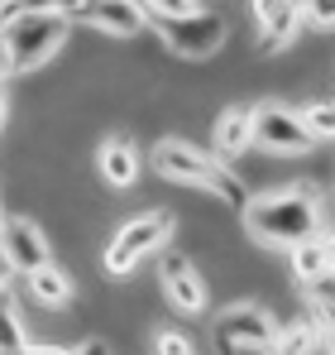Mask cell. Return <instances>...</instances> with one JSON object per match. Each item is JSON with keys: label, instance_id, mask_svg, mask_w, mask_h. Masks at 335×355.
Masks as SVG:
<instances>
[{"label": "cell", "instance_id": "cell-13", "mask_svg": "<svg viewBox=\"0 0 335 355\" xmlns=\"http://www.w3.org/2000/svg\"><path fill=\"white\" fill-rule=\"evenodd\" d=\"M249 149H254V139H249V106H244V101L221 106L216 120H211V159L235 164V159H244Z\"/></svg>", "mask_w": 335, "mask_h": 355}, {"label": "cell", "instance_id": "cell-21", "mask_svg": "<svg viewBox=\"0 0 335 355\" xmlns=\"http://www.w3.org/2000/svg\"><path fill=\"white\" fill-rule=\"evenodd\" d=\"M19 355H72V346H48V341H29Z\"/></svg>", "mask_w": 335, "mask_h": 355}, {"label": "cell", "instance_id": "cell-16", "mask_svg": "<svg viewBox=\"0 0 335 355\" xmlns=\"http://www.w3.org/2000/svg\"><path fill=\"white\" fill-rule=\"evenodd\" d=\"M34 336H29V322L19 312V297L10 293V284L0 288V351H24Z\"/></svg>", "mask_w": 335, "mask_h": 355}, {"label": "cell", "instance_id": "cell-11", "mask_svg": "<svg viewBox=\"0 0 335 355\" xmlns=\"http://www.w3.org/2000/svg\"><path fill=\"white\" fill-rule=\"evenodd\" d=\"M139 168H144L139 144H134L125 130H106L101 144H96V178H101L111 192H129V187L139 182Z\"/></svg>", "mask_w": 335, "mask_h": 355}, {"label": "cell", "instance_id": "cell-3", "mask_svg": "<svg viewBox=\"0 0 335 355\" xmlns=\"http://www.w3.org/2000/svg\"><path fill=\"white\" fill-rule=\"evenodd\" d=\"M67 44H72V19H62V15H10V19H0L5 77L44 72Z\"/></svg>", "mask_w": 335, "mask_h": 355}, {"label": "cell", "instance_id": "cell-18", "mask_svg": "<svg viewBox=\"0 0 335 355\" xmlns=\"http://www.w3.org/2000/svg\"><path fill=\"white\" fill-rule=\"evenodd\" d=\"M149 351L154 355H197V346H192V336L182 327L159 322V327H149Z\"/></svg>", "mask_w": 335, "mask_h": 355}, {"label": "cell", "instance_id": "cell-27", "mask_svg": "<svg viewBox=\"0 0 335 355\" xmlns=\"http://www.w3.org/2000/svg\"><path fill=\"white\" fill-rule=\"evenodd\" d=\"M0 216H5V207H0Z\"/></svg>", "mask_w": 335, "mask_h": 355}, {"label": "cell", "instance_id": "cell-6", "mask_svg": "<svg viewBox=\"0 0 335 355\" xmlns=\"http://www.w3.org/2000/svg\"><path fill=\"white\" fill-rule=\"evenodd\" d=\"M163 49L177 62H216L230 49V15L221 10H192L182 19H154Z\"/></svg>", "mask_w": 335, "mask_h": 355}, {"label": "cell", "instance_id": "cell-12", "mask_svg": "<svg viewBox=\"0 0 335 355\" xmlns=\"http://www.w3.org/2000/svg\"><path fill=\"white\" fill-rule=\"evenodd\" d=\"M254 5V19H259V53L264 58H278L287 53L292 44H297V34H302V15L297 10H287L282 0H249Z\"/></svg>", "mask_w": 335, "mask_h": 355}, {"label": "cell", "instance_id": "cell-23", "mask_svg": "<svg viewBox=\"0 0 335 355\" xmlns=\"http://www.w3.org/2000/svg\"><path fill=\"white\" fill-rule=\"evenodd\" d=\"M282 5H287V10H297V15L307 10V0H282Z\"/></svg>", "mask_w": 335, "mask_h": 355}, {"label": "cell", "instance_id": "cell-20", "mask_svg": "<svg viewBox=\"0 0 335 355\" xmlns=\"http://www.w3.org/2000/svg\"><path fill=\"white\" fill-rule=\"evenodd\" d=\"M72 355H115V341H111V336H101V331H91L87 341L72 346Z\"/></svg>", "mask_w": 335, "mask_h": 355}, {"label": "cell", "instance_id": "cell-17", "mask_svg": "<svg viewBox=\"0 0 335 355\" xmlns=\"http://www.w3.org/2000/svg\"><path fill=\"white\" fill-rule=\"evenodd\" d=\"M292 116H297L302 130H307V139H311V144H331V135H335V106L326 101V96L292 106Z\"/></svg>", "mask_w": 335, "mask_h": 355}, {"label": "cell", "instance_id": "cell-4", "mask_svg": "<svg viewBox=\"0 0 335 355\" xmlns=\"http://www.w3.org/2000/svg\"><path fill=\"white\" fill-rule=\"evenodd\" d=\"M172 236H177V211H168V207H144V211L125 216L120 231L101 250V274L106 279H129L139 269V259L168 250Z\"/></svg>", "mask_w": 335, "mask_h": 355}, {"label": "cell", "instance_id": "cell-22", "mask_svg": "<svg viewBox=\"0 0 335 355\" xmlns=\"http://www.w3.org/2000/svg\"><path fill=\"white\" fill-rule=\"evenodd\" d=\"M10 116H15V96H10V92L0 87V135L10 130Z\"/></svg>", "mask_w": 335, "mask_h": 355}, {"label": "cell", "instance_id": "cell-7", "mask_svg": "<svg viewBox=\"0 0 335 355\" xmlns=\"http://www.w3.org/2000/svg\"><path fill=\"white\" fill-rule=\"evenodd\" d=\"M249 139H254L264 154H278V159H307L311 149H326V144H311L307 130L292 116V106H282L273 96L249 106Z\"/></svg>", "mask_w": 335, "mask_h": 355}, {"label": "cell", "instance_id": "cell-1", "mask_svg": "<svg viewBox=\"0 0 335 355\" xmlns=\"http://www.w3.org/2000/svg\"><path fill=\"white\" fill-rule=\"evenodd\" d=\"M244 236L254 250H292L302 240L331 231L326 221V192H316L311 182H287L273 192H259L239 207Z\"/></svg>", "mask_w": 335, "mask_h": 355}, {"label": "cell", "instance_id": "cell-8", "mask_svg": "<svg viewBox=\"0 0 335 355\" xmlns=\"http://www.w3.org/2000/svg\"><path fill=\"white\" fill-rule=\"evenodd\" d=\"M0 254L15 274H29L53 259V240L34 211H5L0 216Z\"/></svg>", "mask_w": 335, "mask_h": 355}, {"label": "cell", "instance_id": "cell-2", "mask_svg": "<svg viewBox=\"0 0 335 355\" xmlns=\"http://www.w3.org/2000/svg\"><path fill=\"white\" fill-rule=\"evenodd\" d=\"M149 168L172 182V187H192V192H206L211 202H221L230 211H239L249 202L239 173H230V164L211 159V149H197L187 135H159V144L149 149Z\"/></svg>", "mask_w": 335, "mask_h": 355}, {"label": "cell", "instance_id": "cell-14", "mask_svg": "<svg viewBox=\"0 0 335 355\" xmlns=\"http://www.w3.org/2000/svg\"><path fill=\"white\" fill-rule=\"evenodd\" d=\"M19 279H24V297H29L34 307L62 312V307H72V302H77V279H72L67 269H57L53 259H48V264H39V269H29V274H19Z\"/></svg>", "mask_w": 335, "mask_h": 355}, {"label": "cell", "instance_id": "cell-24", "mask_svg": "<svg viewBox=\"0 0 335 355\" xmlns=\"http://www.w3.org/2000/svg\"><path fill=\"white\" fill-rule=\"evenodd\" d=\"M0 82H5V58H0Z\"/></svg>", "mask_w": 335, "mask_h": 355}, {"label": "cell", "instance_id": "cell-10", "mask_svg": "<svg viewBox=\"0 0 335 355\" xmlns=\"http://www.w3.org/2000/svg\"><path fill=\"white\" fill-rule=\"evenodd\" d=\"M72 19L91 24L96 34H111V39H134L149 24L139 0H72Z\"/></svg>", "mask_w": 335, "mask_h": 355}, {"label": "cell", "instance_id": "cell-26", "mask_svg": "<svg viewBox=\"0 0 335 355\" xmlns=\"http://www.w3.org/2000/svg\"><path fill=\"white\" fill-rule=\"evenodd\" d=\"M192 5H201V0H192Z\"/></svg>", "mask_w": 335, "mask_h": 355}, {"label": "cell", "instance_id": "cell-5", "mask_svg": "<svg viewBox=\"0 0 335 355\" xmlns=\"http://www.w3.org/2000/svg\"><path fill=\"white\" fill-rule=\"evenodd\" d=\"M278 312L259 297H235L211 317V341L221 355H269L278 341Z\"/></svg>", "mask_w": 335, "mask_h": 355}, {"label": "cell", "instance_id": "cell-15", "mask_svg": "<svg viewBox=\"0 0 335 355\" xmlns=\"http://www.w3.org/2000/svg\"><path fill=\"white\" fill-rule=\"evenodd\" d=\"M335 264L331 254V231H321V236L302 240V245H292L287 250V274H292V284L297 288H307V284H316V279H326Z\"/></svg>", "mask_w": 335, "mask_h": 355}, {"label": "cell", "instance_id": "cell-9", "mask_svg": "<svg viewBox=\"0 0 335 355\" xmlns=\"http://www.w3.org/2000/svg\"><path fill=\"white\" fill-rule=\"evenodd\" d=\"M159 279H163V297L182 312V317H201L211 307V288L206 274L192 254L182 250H159Z\"/></svg>", "mask_w": 335, "mask_h": 355}, {"label": "cell", "instance_id": "cell-25", "mask_svg": "<svg viewBox=\"0 0 335 355\" xmlns=\"http://www.w3.org/2000/svg\"><path fill=\"white\" fill-rule=\"evenodd\" d=\"M0 355H19V351H0Z\"/></svg>", "mask_w": 335, "mask_h": 355}, {"label": "cell", "instance_id": "cell-19", "mask_svg": "<svg viewBox=\"0 0 335 355\" xmlns=\"http://www.w3.org/2000/svg\"><path fill=\"white\" fill-rule=\"evenodd\" d=\"M302 24H311L316 34H331V24H335V0H307Z\"/></svg>", "mask_w": 335, "mask_h": 355}]
</instances>
